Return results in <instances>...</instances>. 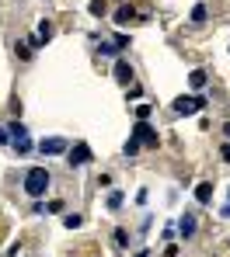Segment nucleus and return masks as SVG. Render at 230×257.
<instances>
[{
	"label": "nucleus",
	"instance_id": "1",
	"mask_svg": "<svg viewBox=\"0 0 230 257\" xmlns=\"http://www.w3.org/2000/svg\"><path fill=\"white\" fill-rule=\"evenodd\" d=\"M49 184H52V174H49V167H28V174H25V195H28L32 202L46 195Z\"/></svg>",
	"mask_w": 230,
	"mask_h": 257
},
{
	"label": "nucleus",
	"instance_id": "2",
	"mask_svg": "<svg viewBox=\"0 0 230 257\" xmlns=\"http://www.w3.org/2000/svg\"><path fill=\"white\" fill-rule=\"evenodd\" d=\"M66 160H70V167H84V164L94 160V153H91V146H88L84 139H77L73 150H66Z\"/></svg>",
	"mask_w": 230,
	"mask_h": 257
},
{
	"label": "nucleus",
	"instance_id": "3",
	"mask_svg": "<svg viewBox=\"0 0 230 257\" xmlns=\"http://www.w3.org/2000/svg\"><path fill=\"white\" fill-rule=\"evenodd\" d=\"M7 128H11V139H14L11 146L18 150V157H25V153H32V139H28V132H25V125H21V122H11Z\"/></svg>",
	"mask_w": 230,
	"mask_h": 257
},
{
	"label": "nucleus",
	"instance_id": "4",
	"mask_svg": "<svg viewBox=\"0 0 230 257\" xmlns=\"http://www.w3.org/2000/svg\"><path fill=\"white\" fill-rule=\"evenodd\" d=\"M133 136H136V139L143 143V146H146V150L161 146V136H157V128L150 125V122H136V128H133Z\"/></svg>",
	"mask_w": 230,
	"mask_h": 257
},
{
	"label": "nucleus",
	"instance_id": "5",
	"mask_svg": "<svg viewBox=\"0 0 230 257\" xmlns=\"http://www.w3.org/2000/svg\"><path fill=\"white\" fill-rule=\"evenodd\" d=\"M206 108V97L202 94H195V97H178L175 101V115H195V111H202Z\"/></svg>",
	"mask_w": 230,
	"mask_h": 257
},
{
	"label": "nucleus",
	"instance_id": "6",
	"mask_svg": "<svg viewBox=\"0 0 230 257\" xmlns=\"http://www.w3.org/2000/svg\"><path fill=\"white\" fill-rule=\"evenodd\" d=\"M66 150H70V143H66L63 136H49V139L39 143V153H42V157H59V153H66Z\"/></svg>",
	"mask_w": 230,
	"mask_h": 257
},
{
	"label": "nucleus",
	"instance_id": "7",
	"mask_svg": "<svg viewBox=\"0 0 230 257\" xmlns=\"http://www.w3.org/2000/svg\"><path fill=\"white\" fill-rule=\"evenodd\" d=\"M112 77H115V84H122V87H129L133 84V66H129V59H115V70H112Z\"/></svg>",
	"mask_w": 230,
	"mask_h": 257
},
{
	"label": "nucleus",
	"instance_id": "8",
	"mask_svg": "<svg viewBox=\"0 0 230 257\" xmlns=\"http://www.w3.org/2000/svg\"><path fill=\"white\" fill-rule=\"evenodd\" d=\"M195 229H199V226H195V215L185 212L182 219H178V236H182V240H192V236H195Z\"/></svg>",
	"mask_w": 230,
	"mask_h": 257
},
{
	"label": "nucleus",
	"instance_id": "9",
	"mask_svg": "<svg viewBox=\"0 0 230 257\" xmlns=\"http://www.w3.org/2000/svg\"><path fill=\"white\" fill-rule=\"evenodd\" d=\"M35 28H39V32H35V39H39V42H49V39L56 35V25H52L49 18H42V21H39Z\"/></svg>",
	"mask_w": 230,
	"mask_h": 257
},
{
	"label": "nucleus",
	"instance_id": "10",
	"mask_svg": "<svg viewBox=\"0 0 230 257\" xmlns=\"http://www.w3.org/2000/svg\"><path fill=\"white\" fill-rule=\"evenodd\" d=\"M206 80H209V77H206V70H192V73H188V87H192L195 94H202Z\"/></svg>",
	"mask_w": 230,
	"mask_h": 257
},
{
	"label": "nucleus",
	"instance_id": "11",
	"mask_svg": "<svg viewBox=\"0 0 230 257\" xmlns=\"http://www.w3.org/2000/svg\"><path fill=\"white\" fill-rule=\"evenodd\" d=\"M119 52H122L119 42H101L98 45V56H105V59H119Z\"/></svg>",
	"mask_w": 230,
	"mask_h": 257
},
{
	"label": "nucleus",
	"instance_id": "12",
	"mask_svg": "<svg viewBox=\"0 0 230 257\" xmlns=\"http://www.w3.org/2000/svg\"><path fill=\"white\" fill-rule=\"evenodd\" d=\"M206 18H209V7L199 0V4L192 7V18H188V21H192V25H206Z\"/></svg>",
	"mask_w": 230,
	"mask_h": 257
},
{
	"label": "nucleus",
	"instance_id": "13",
	"mask_svg": "<svg viewBox=\"0 0 230 257\" xmlns=\"http://www.w3.org/2000/svg\"><path fill=\"white\" fill-rule=\"evenodd\" d=\"M136 18V11H133V4H122L119 11H115V25H126V21H133Z\"/></svg>",
	"mask_w": 230,
	"mask_h": 257
},
{
	"label": "nucleus",
	"instance_id": "14",
	"mask_svg": "<svg viewBox=\"0 0 230 257\" xmlns=\"http://www.w3.org/2000/svg\"><path fill=\"white\" fill-rule=\"evenodd\" d=\"M195 198H199L202 205H209V202H213V184H209V181H202V184L195 188Z\"/></svg>",
	"mask_w": 230,
	"mask_h": 257
},
{
	"label": "nucleus",
	"instance_id": "15",
	"mask_svg": "<svg viewBox=\"0 0 230 257\" xmlns=\"http://www.w3.org/2000/svg\"><path fill=\"white\" fill-rule=\"evenodd\" d=\"M32 49H35L32 42H18V45H14V52H18L21 63H32Z\"/></svg>",
	"mask_w": 230,
	"mask_h": 257
},
{
	"label": "nucleus",
	"instance_id": "16",
	"mask_svg": "<svg viewBox=\"0 0 230 257\" xmlns=\"http://www.w3.org/2000/svg\"><path fill=\"white\" fill-rule=\"evenodd\" d=\"M63 226H66V229H81V226H84V215L81 212H66L63 215Z\"/></svg>",
	"mask_w": 230,
	"mask_h": 257
},
{
	"label": "nucleus",
	"instance_id": "17",
	"mask_svg": "<svg viewBox=\"0 0 230 257\" xmlns=\"http://www.w3.org/2000/svg\"><path fill=\"white\" fill-rule=\"evenodd\" d=\"M122 202H126V198H122V191H112V195H108V202H105V205H108V209H112V212H119V209H122Z\"/></svg>",
	"mask_w": 230,
	"mask_h": 257
},
{
	"label": "nucleus",
	"instance_id": "18",
	"mask_svg": "<svg viewBox=\"0 0 230 257\" xmlns=\"http://www.w3.org/2000/svg\"><path fill=\"white\" fill-rule=\"evenodd\" d=\"M112 240H115V247H129V233H126L122 226H119V229L112 233Z\"/></svg>",
	"mask_w": 230,
	"mask_h": 257
},
{
	"label": "nucleus",
	"instance_id": "19",
	"mask_svg": "<svg viewBox=\"0 0 230 257\" xmlns=\"http://www.w3.org/2000/svg\"><path fill=\"white\" fill-rule=\"evenodd\" d=\"M139 146H143V143H139L136 136H133V139H129L126 146H122V153H126V157H136V153H139Z\"/></svg>",
	"mask_w": 230,
	"mask_h": 257
},
{
	"label": "nucleus",
	"instance_id": "20",
	"mask_svg": "<svg viewBox=\"0 0 230 257\" xmlns=\"http://www.w3.org/2000/svg\"><path fill=\"white\" fill-rule=\"evenodd\" d=\"M88 11H91L94 18H105V11H108V4H105V0H91V7H88Z\"/></svg>",
	"mask_w": 230,
	"mask_h": 257
},
{
	"label": "nucleus",
	"instance_id": "21",
	"mask_svg": "<svg viewBox=\"0 0 230 257\" xmlns=\"http://www.w3.org/2000/svg\"><path fill=\"white\" fill-rule=\"evenodd\" d=\"M150 111H154L150 104H136V111H133V115H136V122H146V118H150Z\"/></svg>",
	"mask_w": 230,
	"mask_h": 257
},
{
	"label": "nucleus",
	"instance_id": "22",
	"mask_svg": "<svg viewBox=\"0 0 230 257\" xmlns=\"http://www.w3.org/2000/svg\"><path fill=\"white\" fill-rule=\"evenodd\" d=\"M14 139H11V128L7 125H0V146H11Z\"/></svg>",
	"mask_w": 230,
	"mask_h": 257
},
{
	"label": "nucleus",
	"instance_id": "23",
	"mask_svg": "<svg viewBox=\"0 0 230 257\" xmlns=\"http://www.w3.org/2000/svg\"><path fill=\"white\" fill-rule=\"evenodd\" d=\"M4 254H7V257H18V254H21V240H14V243H11Z\"/></svg>",
	"mask_w": 230,
	"mask_h": 257
},
{
	"label": "nucleus",
	"instance_id": "24",
	"mask_svg": "<svg viewBox=\"0 0 230 257\" xmlns=\"http://www.w3.org/2000/svg\"><path fill=\"white\" fill-rule=\"evenodd\" d=\"M139 97H143V90H139V87H129V90H126V101H139Z\"/></svg>",
	"mask_w": 230,
	"mask_h": 257
},
{
	"label": "nucleus",
	"instance_id": "25",
	"mask_svg": "<svg viewBox=\"0 0 230 257\" xmlns=\"http://www.w3.org/2000/svg\"><path fill=\"white\" fill-rule=\"evenodd\" d=\"M46 212H63V202H59V198H52V202L46 205Z\"/></svg>",
	"mask_w": 230,
	"mask_h": 257
},
{
	"label": "nucleus",
	"instance_id": "26",
	"mask_svg": "<svg viewBox=\"0 0 230 257\" xmlns=\"http://www.w3.org/2000/svg\"><path fill=\"white\" fill-rule=\"evenodd\" d=\"M220 157H223V160H227V164H230V139H227V143H223V146H220Z\"/></svg>",
	"mask_w": 230,
	"mask_h": 257
},
{
	"label": "nucleus",
	"instance_id": "27",
	"mask_svg": "<svg viewBox=\"0 0 230 257\" xmlns=\"http://www.w3.org/2000/svg\"><path fill=\"white\" fill-rule=\"evenodd\" d=\"M133 257H150V250H136V254H133Z\"/></svg>",
	"mask_w": 230,
	"mask_h": 257
},
{
	"label": "nucleus",
	"instance_id": "28",
	"mask_svg": "<svg viewBox=\"0 0 230 257\" xmlns=\"http://www.w3.org/2000/svg\"><path fill=\"white\" fill-rule=\"evenodd\" d=\"M223 136H227V139H230V122H227V125H223Z\"/></svg>",
	"mask_w": 230,
	"mask_h": 257
}]
</instances>
